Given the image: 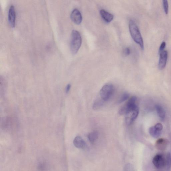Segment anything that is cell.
Masks as SVG:
<instances>
[{"label": "cell", "instance_id": "5b68a950", "mask_svg": "<svg viewBox=\"0 0 171 171\" xmlns=\"http://www.w3.org/2000/svg\"><path fill=\"white\" fill-rule=\"evenodd\" d=\"M152 163L157 169H162L166 166V158L162 154L156 155L152 159Z\"/></svg>", "mask_w": 171, "mask_h": 171}, {"label": "cell", "instance_id": "3957f363", "mask_svg": "<svg viewBox=\"0 0 171 171\" xmlns=\"http://www.w3.org/2000/svg\"><path fill=\"white\" fill-rule=\"evenodd\" d=\"M137 98L136 96H133L128 100L126 104L120 109L119 114L121 115H125L130 110L138 107L136 104Z\"/></svg>", "mask_w": 171, "mask_h": 171}, {"label": "cell", "instance_id": "603a6c76", "mask_svg": "<svg viewBox=\"0 0 171 171\" xmlns=\"http://www.w3.org/2000/svg\"><path fill=\"white\" fill-rule=\"evenodd\" d=\"M71 88V85L70 84H68L67 85V86L66 87V92L67 93H68L70 90V89Z\"/></svg>", "mask_w": 171, "mask_h": 171}, {"label": "cell", "instance_id": "ffe728a7", "mask_svg": "<svg viewBox=\"0 0 171 171\" xmlns=\"http://www.w3.org/2000/svg\"><path fill=\"white\" fill-rule=\"evenodd\" d=\"M154 127L156 129L160 131H162L163 129L162 125V124L160 123L156 124Z\"/></svg>", "mask_w": 171, "mask_h": 171}, {"label": "cell", "instance_id": "8992f818", "mask_svg": "<svg viewBox=\"0 0 171 171\" xmlns=\"http://www.w3.org/2000/svg\"><path fill=\"white\" fill-rule=\"evenodd\" d=\"M138 113L139 109L138 107L128 111L125 115V122L126 124L129 125L132 123L137 118Z\"/></svg>", "mask_w": 171, "mask_h": 171}, {"label": "cell", "instance_id": "52a82bcc", "mask_svg": "<svg viewBox=\"0 0 171 171\" xmlns=\"http://www.w3.org/2000/svg\"><path fill=\"white\" fill-rule=\"evenodd\" d=\"M16 12L15 7L10 6L8 13V20L10 26L14 28L15 26Z\"/></svg>", "mask_w": 171, "mask_h": 171}, {"label": "cell", "instance_id": "44dd1931", "mask_svg": "<svg viewBox=\"0 0 171 171\" xmlns=\"http://www.w3.org/2000/svg\"><path fill=\"white\" fill-rule=\"evenodd\" d=\"M166 43L165 42H162L161 45H160V47L159 49V53H160L164 50V49L165 48L166 46Z\"/></svg>", "mask_w": 171, "mask_h": 171}, {"label": "cell", "instance_id": "7402d4cb", "mask_svg": "<svg viewBox=\"0 0 171 171\" xmlns=\"http://www.w3.org/2000/svg\"><path fill=\"white\" fill-rule=\"evenodd\" d=\"M124 53L125 55L126 56L129 55L130 53V50L129 48H126L125 49Z\"/></svg>", "mask_w": 171, "mask_h": 171}, {"label": "cell", "instance_id": "6da1fadb", "mask_svg": "<svg viewBox=\"0 0 171 171\" xmlns=\"http://www.w3.org/2000/svg\"><path fill=\"white\" fill-rule=\"evenodd\" d=\"M129 30L132 38L137 44L140 45L142 49H144V42L140 30L135 21L130 20L129 23Z\"/></svg>", "mask_w": 171, "mask_h": 171}, {"label": "cell", "instance_id": "9c48e42d", "mask_svg": "<svg viewBox=\"0 0 171 171\" xmlns=\"http://www.w3.org/2000/svg\"><path fill=\"white\" fill-rule=\"evenodd\" d=\"M71 19L73 22L77 24H80L82 20V16L80 11L77 9H74L71 14Z\"/></svg>", "mask_w": 171, "mask_h": 171}, {"label": "cell", "instance_id": "7a4b0ae2", "mask_svg": "<svg viewBox=\"0 0 171 171\" xmlns=\"http://www.w3.org/2000/svg\"><path fill=\"white\" fill-rule=\"evenodd\" d=\"M82 39L79 32L73 30L71 35L70 49L73 54H76L81 47Z\"/></svg>", "mask_w": 171, "mask_h": 171}, {"label": "cell", "instance_id": "d6986e66", "mask_svg": "<svg viewBox=\"0 0 171 171\" xmlns=\"http://www.w3.org/2000/svg\"><path fill=\"white\" fill-rule=\"evenodd\" d=\"M163 5L164 10L166 14L168 13L169 12V5L168 2L167 0H163Z\"/></svg>", "mask_w": 171, "mask_h": 171}, {"label": "cell", "instance_id": "9a60e30c", "mask_svg": "<svg viewBox=\"0 0 171 171\" xmlns=\"http://www.w3.org/2000/svg\"><path fill=\"white\" fill-rule=\"evenodd\" d=\"M98 134L97 132L94 131L89 134L88 138L89 140L92 143H94L98 138Z\"/></svg>", "mask_w": 171, "mask_h": 171}, {"label": "cell", "instance_id": "2e32d148", "mask_svg": "<svg viewBox=\"0 0 171 171\" xmlns=\"http://www.w3.org/2000/svg\"><path fill=\"white\" fill-rule=\"evenodd\" d=\"M104 102V101L102 100V99L101 100H99L96 101L94 103L93 108L95 110L100 108L103 105Z\"/></svg>", "mask_w": 171, "mask_h": 171}, {"label": "cell", "instance_id": "e0dca14e", "mask_svg": "<svg viewBox=\"0 0 171 171\" xmlns=\"http://www.w3.org/2000/svg\"><path fill=\"white\" fill-rule=\"evenodd\" d=\"M129 94L125 93L123 94L122 96H121L120 98L118 100V103H121L125 101L129 97Z\"/></svg>", "mask_w": 171, "mask_h": 171}, {"label": "cell", "instance_id": "4fadbf2b", "mask_svg": "<svg viewBox=\"0 0 171 171\" xmlns=\"http://www.w3.org/2000/svg\"><path fill=\"white\" fill-rule=\"evenodd\" d=\"M156 109L158 115L160 119L162 120L165 119V112L162 107L159 105H156Z\"/></svg>", "mask_w": 171, "mask_h": 171}, {"label": "cell", "instance_id": "277c9868", "mask_svg": "<svg viewBox=\"0 0 171 171\" xmlns=\"http://www.w3.org/2000/svg\"><path fill=\"white\" fill-rule=\"evenodd\" d=\"M114 91V87L111 84H106L101 88L100 91V95L101 99L106 101L111 97Z\"/></svg>", "mask_w": 171, "mask_h": 171}, {"label": "cell", "instance_id": "ba28073f", "mask_svg": "<svg viewBox=\"0 0 171 171\" xmlns=\"http://www.w3.org/2000/svg\"><path fill=\"white\" fill-rule=\"evenodd\" d=\"M160 56L158 62V68L160 70L164 69L168 58V52L164 50L159 53Z\"/></svg>", "mask_w": 171, "mask_h": 171}, {"label": "cell", "instance_id": "30bf717a", "mask_svg": "<svg viewBox=\"0 0 171 171\" xmlns=\"http://www.w3.org/2000/svg\"><path fill=\"white\" fill-rule=\"evenodd\" d=\"M169 144V141L167 139L161 138L158 139L156 142L155 146L158 150L163 151L165 150Z\"/></svg>", "mask_w": 171, "mask_h": 171}, {"label": "cell", "instance_id": "ac0fdd59", "mask_svg": "<svg viewBox=\"0 0 171 171\" xmlns=\"http://www.w3.org/2000/svg\"><path fill=\"white\" fill-rule=\"evenodd\" d=\"M166 166L168 168H170L171 166V155L169 153H168L167 154L166 158Z\"/></svg>", "mask_w": 171, "mask_h": 171}, {"label": "cell", "instance_id": "5bb4252c", "mask_svg": "<svg viewBox=\"0 0 171 171\" xmlns=\"http://www.w3.org/2000/svg\"><path fill=\"white\" fill-rule=\"evenodd\" d=\"M149 133L151 136L155 138H158L161 134V131L156 129L154 126L150 128Z\"/></svg>", "mask_w": 171, "mask_h": 171}, {"label": "cell", "instance_id": "8fae6325", "mask_svg": "<svg viewBox=\"0 0 171 171\" xmlns=\"http://www.w3.org/2000/svg\"><path fill=\"white\" fill-rule=\"evenodd\" d=\"M100 14L102 19L107 23H109L113 20L114 16L112 14L102 9L100 10Z\"/></svg>", "mask_w": 171, "mask_h": 171}, {"label": "cell", "instance_id": "7c38bea8", "mask_svg": "<svg viewBox=\"0 0 171 171\" xmlns=\"http://www.w3.org/2000/svg\"><path fill=\"white\" fill-rule=\"evenodd\" d=\"M73 144L75 147L78 148H84L86 146L85 141L80 136H77L75 138Z\"/></svg>", "mask_w": 171, "mask_h": 171}]
</instances>
